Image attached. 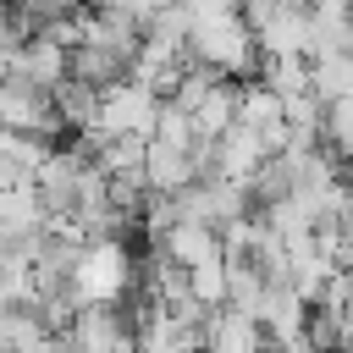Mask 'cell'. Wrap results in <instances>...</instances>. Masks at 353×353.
<instances>
[{"instance_id":"6da1fadb","label":"cell","mask_w":353,"mask_h":353,"mask_svg":"<svg viewBox=\"0 0 353 353\" xmlns=\"http://www.w3.org/2000/svg\"><path fill=\"white\" fill-rule=\"evenodd\" d=\"M188 50L199 66H215L221 77H254L259 72V39L248 28L243 11H221V17H193V33H188Z\"/></svg>"},{"instance_id":"7a4b0ae2","label":"cell","mask_w":353,"mask_h":353,"mask_svg":"<svg viewBox=\"0 0 353 353\" xmlns=\"http://www.w3.org/2000/svg\"><path fill=\"white\" fill-rule=\"evenodd\" d=\"M66 336H72V353H138V320H127L116 298L77 303Z\"/></svg>"},{"instance_id":"3957f363","label":"cell","mask_w":353,"mask_h":353,"mask_svg":"<svg viewBox=\"0 0 353 353\" xmlns=\"http://www.w3.org/2000/svg\"><path fill=\"white\" fill-rule=\"evenodd\" d=\"M160 105H165V94L154 88V83H143V77H121V83H110V88H99V121L94 127H105V132H154V116H160Z\"/></svg>"},{"instance_id":"277c9868","label":"cell","mask_w":353,"mask_h":353,"mask_svg":"<svg viewBox=\"0 0 353 353\" xmlns=\"http://www.w3.org/2000/svg\"><path fill=\"white\" fill-rule=\"evenodd\" d=\"M0 121L11 132H44V138L66 127L55 110V88H33L22 77H0Z\"/></svg>"},{"instance_id":"5b68a950","label":"cell","mask_w":353,"mask_h":353,"mask_svg":"<svg viewBox=\"0 0 353 353\" xmlns=\"http://www.w3.org/2000/svg\"><path fill=\"white\" fill-rule=\"evenodd\" d=\"M6 77H22V83H33V88H61V83L72 77V50L39 28V33H28V39L11 50Z\"/></svg>"},{"instance_id":"8992f818","label":"cell","mask_w":353,"mask_h":353,"mask_svg":"<svg viewBox=\"0 0 353 353\" xmlns=\"http://www.w3.org/2000/svg\"><path fill=\"white\" fill-rule=\"evenodd\" d=\"M154 243H160L182 270H188V265H204V259H215V254H226V248H221V226H210V221H171Z\"/></svg>"},{"instance_id":"52a82bcc","label":"cell","mask_w":353,"mask_h":353,"mask_svg":"<svg viewBox=\"0 0 353 353\" xmlns=\"http://www.w3.org/2000/svg\"><path fill=\"white\" fill-rule=\"evenodd\" d=\"M237 77H215L210 88H204V99L188 110L193 116V127H199V138H221L226 127H237Z\"/></svg>"},{"instance_id":"ba28073f","label":"cell","mask_w":353,"mask_h":353,"mask_svg":"<svg viewBox=\"0 0 353 353\" xmlns=\"http://www.w3.org/2000/svg\"><path fill=\"white\" fill-rule=\"evenodd\" d=\"M72 77H83L94 88H110V83L132 77V61L116 55V50H105V44H94V39H77L72 44Z\"/></svg>"},{"instance_id":"9c48e42d","label":"cell","mask_w":353,"mask_h":353,"mask_svg":"<svg viewBox=\"0 0 353 353\" xmlns=\"http://www.w3.org/2000/svg\"><path fill=\"white\" fill-rule=\"evenodd\" d=\"M237 121L254 127V132L281 127V121H287V116H281V94H276L265 77H243V88H237Z\"/></svg>"},{"instance_id":"30bf717a","label":"cell","mask_w":353,"mask_h":353,"mask_svg":"<svg viewBox=\"0 0 353 353\" xmlns=\"http://www.w3.org/2000/svg\"><path fill=\"white\" fill-rule=\"evenodd\" d=\"M55 110H61V121H66L72 132H83V127L99 121V88L83 83V77H66V83L55 88Z\"/></svg>"},{"instance_id":"8fae6325","label":"cell","mask_w":353,"mask_h":353,"mask_svg":"<svg viewBox=\"0 0 353 353\" xmlns=\"http://www.w3.org/2000/svg\"><path fill=\"white\" fill-rule=\"evenodd\" d=\"M320 138H325V149H331L342 165H353V94H342V99L325 105V127H320Z\"/></svg>"},{"instance_id":"7c38bea8","label":"cell","mask_w":353,"mask_h":353,"mask_svg":"<svg viewBox=\"0 0 353 353\" xmlns=\"http://www.w3.org/2000/svg\"><path fill=\"white\" fill-rule=\"evenodd\" d=\"M188 292H193L204 309L226 303V254H215V259H204V265H188Z\"/></svg>"},{"instance_id":"4fadbf2b","label":"cell","mask_w":353,"mask_h":353,"mask_svg":"<svg viewBox=\"0 0 353 353\" xmlns=\"http://www.w3.org/2000/svg\"><path fill=\"white\" fill-rule=\"evenodd\" d=\"M342 176H347V210H353V165H347V171H342Z\"/></svg>"},{"instance_id":"5bb4252c","label":"cell","mask_w":353,"mask_h":353,"mask_svg":"<svg viewBox=\"0 0 353 353\" xmlns=\"http://www.w3.org/2000/svg\"><path fill=\"white\" fill-rule=\"evenodd\" d=\"M204 353H221V347H204Z\"/></svg>"},{"instance_id":"9a60e30c","label":"cell","mask_w":353,"mask_h":353,"mask_svg":"<svg viewBox=\"0 0 353 353\" xmlns=\"http://www.w3.org/2000/svg\"><path fill=\"white\" fill-rule=\"evenodd\" d=\"M265 353H270V347H265Z\"/></svg>"}]
</instances>
